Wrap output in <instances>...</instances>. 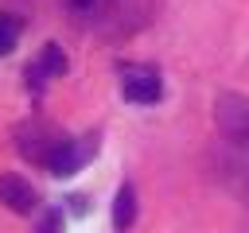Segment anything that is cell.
<instances>
[{
  "label": "cell",
  "mask_w": 249,
  "mask_h": 233,
  "mask_svg": "<svg viewBox=\"0 0 249 233\" xmlns=\"http://www.w3.org/2000/svg\"><path fill=\"white\" fill-rule=\"evenodd\" d=\"M16 39H19V23L12 16H0V54H12Z\"/></svg>",
  "instance_id": "obj_8"
},
{
  "label": "cell",
  "mask_w": 249,
  "mask_h": 233,
  "mask_svg": "<svg viewBox=\"0 0 249 233\" xmlns=\"http://www.w3.org/2000/svg\"><path fill=\"white\" fill-rule=\"evenodd\" d=\"M93 4H97V0H70L74 12H93Z\"/></svg>",
  "instance_id": "obj_11"
},
{
  "label": "cell",
  "mask_w": 249,
  "mask_h": 233,
  "mask_svg": "<svg viewBox=\"0 0 249 233\" xmlns=\"http://www.w3.org/2000/svg\"><path fill=\"white\" fill-rule=\"evenodd\" d=\"M39 233H62V210H47L39 221Z\"/></svg>",
  "instance_id": "obj_9"
},
{
  "label": "cell",
  "mask_w": 249,
  "mask_h": 233,
  "mask_svg": "<svg viewBox=\"0 0 249 233\" xmlns=\"http://www.w3.org/2000/svg\"><path fill=\"white\" fill-rule=\"evenodd\" d=\"M66 202H70V210H74V214H86V210H89V206H86V198H82V194H70V198H66Z\"/></svg>",
  "instance_id": "obj_10"
},
{
  "label": "cell",
  "mask_w": 249,
  "mask_h": 233,
  "mask_svg": "<svg viewBox=\"0 0 249 233\" xmlns=\"http://www.w3.org/2000/svg\"><path fill=\"white\" fill-rule=\"evenodd\" d=\"M86 155H89V148H82V144H74V140H62V144L51 151L47 171H51L54 179H70V175L86 163Z\"/></svg>",
  "instance_id": "obj_5"
},
{
  "label": "cell",
  "mask_w": 249,
  "mask_h": 233,
  "mask_svg": "<svg viewBox=\"0 0 249 233\" xmlns=\"http://www.w3.org/2000/svg\"><path fill=\"white\" fill-rule=\"evenodd\" d=\"M214 120L218 132L233 144V148H249V97L241 93H222L214 101Z\"/></svg>",
  "instance_id": "obj_1"
},
{
  "label": "cell",
  "mask_w": 249,
  "mask_h": 233,
  "mask_svg": "<svg viewBox=\"0 0 249 233\" xmlns=\"http://www.w3.org/2000/svg\"><path fill=\"white\" fill-rule=\"evenodd\" d=\"M62 144V136L58 132H51L47 124H31V128H23L19 132V151L27 155V159H35V163H43L47 167V159H51V151Z\"/></svg>",
  "instance_id": "obj_4"
},
{
  "label": "cell",
  "mask_w": 249,
  "mask_h": 233,
  "mask_svg": "<svg viewBox=\"0 0 249 233\" xmlns=\"http://www.w3.org/2000/svg\"><path fill=\"white\" fill-rule=\"evenodd\" d=\"M0 202H4L12 214H35V210H39V190H35L27 179L4 171V175H0Z\"/></svg>",
  "instance_id": "obj_3"
},
{
  "label": "cell",
  "mask_w": 249,
  "mask_h": 233,
  "mask_svg": "<svg viewBox=\"0 0 249 233\" xmlns=\"http://www.w3.org/2000/svg\"><path fill=\"white\" fill-rule=\"evenodd\" d=\"M39 66L47 70V78H62L70 62H66V50H62L58 43H47V47H43V54H39Z\"/></svg>",
  "instance_id": "obj_7"
},
{
  "label": "cell",
  "mask_w": 249,
  "mask_h": 233,
  "mask_svg": "<svg viewBox=\"0 0 249 233\" xmlns=\"http://www.w3.org/2000/svg\"><path fill=\"white\" fill-rule=\"evenodd\" d=\"M132 221H136V186L124 183V186L117 190V198H113V229H117V233H128Z\"/></svg>",
  "instance_id": "obj_6"
},
{
  "label": "cell",
  "mask_w": 249,
  "mask_h": 233,
  "mask_svg": "<svg viewBox=\"0 0 249 233\" xmlns=\"http://www.w3.org/2000/svg\"><path fill=\"white\" fill-rule=\"evenodd\" d=\"M121 93L132 105H156L163 97L160 70H152V66H124L121 70Z\"/></svg>",
  "instance_id": "obj_2"
}]
</instances>
